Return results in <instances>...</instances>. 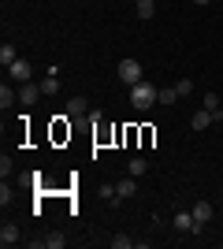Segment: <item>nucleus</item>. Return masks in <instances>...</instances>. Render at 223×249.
<instances>
[{
	"label": "nucleus",
	"mask_w": 223,
	"mask_h": 249,
	"mask_svg": "<svg viewBox=\"0 0 223 249\" xmlns=\"http://www.w3.org/2000/svg\"><path fill=\"white\" fill-rule=\"evenodd\" d=\"M156 86L153 82H145V78H141L138 86H130V104H134V108H138V112H145V108H153V104H156Z\"/></svg>",
	"instance_id": "f257e3e1"
},
{
	"label": "nucleus",
	"mask_w": 223,
	"mask_h": 249,
	"mask_svg": "<svg viewBox=\"0 0 223 249\" xmlns=\"http://www.w3.org/2000/svg\"><path fill=\"white\" fill-rule=\"evenodd\" d=\"M116 74H119V82H127V86H138L141 78H145V71H141V63H138V60H119Z\"/></svg>",
	"instance_id": "f03ea898"
},
{
	"label": "nucleus",
	"mask_w": 223,
	"mask_h": 249,
	"mask_svg": "<svg viewBox=\"0 0 223 249\" xmlns=\"http://www.w3.org/2000/svg\"><path fill=\"white\" fill-rule=\"evenodd\" d=\"M171 227H175V231H182V234H201V231H205V223H197V219H193V212H175Z\"/></svg>",
	"instance_id": "7ed1b4c3"
},
{
	"label": "nucleus",
	"mask_w": 223,
	"mask_h": 249,
	"mask_svg": "<svg viewBox=\"0 0 223 249\" xmlns=\"http://www.w3.org/2000/svg\"><path fill=\"white\" fill-rule=\"evenodd\" d=\"M8 74H11V78H15L19 86H26V82H30V74H34V67H30L26 60H15V63L8 67Z\"/></svg>",
	"instance_id": "20e7f679"
},
{
	"label": "nucleus",
	"mask_w": 223,
	"mask_h": 249,
	"mask_svg": "<svg viewBox=\"0 0 223 249\" xmlns=\"http://www.w3.org/2000/svg\"><path fill=\"white\" fill-rule=\"evenodd\" d=\"M212 123H216V115L208 112V108H197V112L190 115V126H193V130H208Z\"/></svg>",
	"instance_id": "39448f33"
},
{
	"label": "nucleus",
	"mask_w": 223,
	"mask_h": 249,
	"mask_svg": "<svg viewBox=\"0 0 223 249\" xmlns=\"http://www.w3.org/2000/svg\"><path fill=\"white\" fill-rule=\"evenodd\" d=\"M15 242H19V223H4V227H0V246L8 249V246H15Z\"/></svg>",
	"instance_id": "423d86ee"
},
{
	"label": "nucleus",
	"mask_w": 223,
	"mask_h": 249,
	"mask_svg": "<svg viewBox=\"0 0 223 249\" xmlns=\"http://www.w3.org/2000/svg\"><path fill=\"white\" fill-rule=\"evenodd\" d=\"M134 194H138V182H134V175H130V178H123V182L116 186V197H119V201L134 197Z\"/></svg>",
	"instance_id": "0eeeda50"
},
{
	"label": "nucleus",
	"mask_w": 223,
	"mask_h": 249,
	"mask_svg": "<svg viewBox=\"0 0 223 249\" xmlns=\"http://www.w3.org/2000/svg\"><path fill=\"white\" fill-rule=\"evenodd\" d=\"M190 212H193V219H197V223H208V219H212V212H216V208L208 205V201H197V205H193Z\"/></svg>",
	"instance_id": "6e6552de"
},
{
	"label": "nucleus",
	"mask_w": 223,
	"mask_h": 249,
	"mask_svg": "<svg viewBox=\"0 0 223 249\" xmlns=\"http://www.w3.org/2000/svg\"><path fill=\"white\" fill-rule=\"evenodd\" d=\"M37 93H41V86H30V82H26L19 89V104H22V108H30V104L37 101Z\"/></svg>",
	"instance_id": "1a4fd4ad"
},
{
	"label": "nucleus",
	"mask_w": 223,
	"mask_h": 249,
	"mask_svg": "<svg viewBox=\"0 0 223 249\" xmlns=\"http://www.w3.org/2000/svg\"><path fill=\"white\" fill-rule=\"evenodd\" d=\"M179 101V89L175 86H160V93H156V104H164V108H171V104Z\"/></svg>",
	"instance_id": "9d476101"
},
{
	"label": "nucleus",
	"mask_w": 223,
	"mask_h": 249,
	"mask_svg": "<svg viewBox=\"0 0 223 249\" xmlns=\"http://www.w3.org/2000/svg\"><path fill=\"white\" fill-rule=\"evenodd\" d=\"M86 112H89L86 97H71V101H67V115H74V119H78V115H86Z\"/></svg>",
	"instance_id": "9b49d317"
},
{
	"label": "nucleus",
	"mask_w": 223,
	"mask_h": 249,
	"mask_svg": "<svg viewBox=\"0 0 223 249\" xmlns=\"http://www.w3.org/2000/svg\"><path fill=\"white\" fill-rule=\"evenodd\" d=\"M145 171H149V160H145V156H134V160L127 164V175H134V178H141Z\"/></svg>",
	"instance_id": "f8f14e48"
},
{
	"label": "nucleus",
	"mask_w": 223,
	"mask_h": 249,
	"mask_svg": "<svg viewBox=\"0 0 223 249\" xmlns=\"http://www.w3.org/2000/svg\"><path fill=\"white\" fill-rule=\"evenodd\" d=\"M15 60H19V52H15V45H11V41H4V45H0V63H4V67H11Z\"/></svg>",
	"instance_id": "ddd939ff"
},
{
	"label": "nucleus",
	"mask_w": 223,
	"mask_h": 249,
	"mask_svg": "<svg viewBox=\"0 0 223 249\" xmlns=\"http://www.w3.org/2000/svg\"><path fill=\"white\" fill-rule=\"evenodd\" d=\"M15 101H19V93H15V89H11V86L4 82V86H0V108H11Z\"/></svg>",
	"instance_id": "4468645a"
},
{
	"label": "nucleus",
	"mask_w": 223,
	"mask_h": 249,
	"mask_svg": "<svg viewBox=\"0 0 223 249\" xmlns=\"http://www.w3.org/2000/svg\"><path fill=\"white\" fill-rule=\"evenodd\" d=\"M201 108H208L216 119H223V108H220V97H216V93H205V104H201Z\"/></svg>",
	"instance_id": "2eb2a0df"
},
{
	"label": "nucleus",
	"mask_w": 223,
	"mask_h": 249,
	"mask_svg": "<svg viewBox=\"0 0 223 249\" xmlns=\"http://www.w3.org/2000/svg\"><path fill=\"white\" fill-rule=\"evenodd\" d=\"M138 19H153V15H156V4H153V0H138Z\"/></svg>",
	"instance_id": "dca6fc26"
},
{
	"label": "nucleus",
	"mask_w": 223,
	"mask_h": 249,
	"mask_svg": "<svg viewBox=\"0 0 223 249\" xmlns=\"http://www.w3.org/2000/svg\"><path fill=\"white\" fill-rule=\"evenodd\" d=\"M41 93L45 97H56V93H60V78H56V74H49V78L41 82Z\"/></svg>",
	"instance_id": "f3484780"
},
{
	"label": "nucleus",
	"mask_w": 223,
	"mask_h": 249,
	"mask_svg": "<svg viewBox=\"0 0 223 249\" xmlns=\"http://www.w3.org/2000/svg\"><path fill=\"white\" fill-rule=\"evenodd\" d=\"M67 238L60 234V231H52V234H45V249H64Z\"/></svg>",
	"instance_id": "a211bd4d"
},
{
	"label": "nucleus",
	"mask_w": 223,
	"mask_h": 249,
	"mask_svg": "<svg viewBox=\"0 0 223 249\" xmlns=\"http://www.w3.org/2000/svg\"><path fill=\"white\" fill-rule=\"evenodd\" d=\"M134 246V238H127V234H116V238H112V249H130Z\"/></svg>",
	"instance_id": "6ab92c4d"
},
{
	"label": "nucleus",
	"mask_w": 223,
	"mask_h": 249,
	"mask_svg": "<svg viewBox=\"0 0 223 249\" xmlns=\"http://www.w3.org/2000/svg\"><path fill=\"white\" fill-rule=\"evenodd\" d=\"M11 197H15V194H11V186H8V182H4V186H0V205L8 208V205H11Z\"/></svg>",
	"instance_id": "aec40b11"
},
{
	"label": "nucleus",
	"mask_w": 223,
	"mask_h": 249,
	"mask_svg": "<svg viewBox=\"0 0 223 249\" xmlns=\"http://www.w3.org/2000/svg\"><path fill=\"white\" fill-rule=\"evenodd\" d=\"M175 89H179V97H190L193 82H190V78H182V82H175Z\"/></svg>",
	"instance_id": "412c9836"
},
{
	"label": "nucleus",
	"mask_w": 223,
	"mask_h": 249,
	"mask_svg": "<svg viewBox=\"0 0 223 249\" xmlns=\"http://www.w3.org/2000/svg\"><path fill=\"white\" fill-rule=\"evenodd\" d=\"M0 175H4V178H8V175H11V156H8V153L0 156Z\"/></svg>",
	"instance_id": "4be33fe9"
},
{
	"label": "nucleus",
	"mask_w": 223,
	"mask_h": 249,
	"mask_svg": "<svg viewBox=\"0 0 223 249\" xmlns=\"http://www.w3.org/2000/svg\"><path fill=\"white\" fill-rule=\"evenodd\" d=\"M190 4H197V8H205V4H212V0H190Z\"/></svg>",
	"instance_id": "5701e85b"
}]
</instances>
